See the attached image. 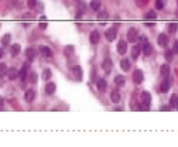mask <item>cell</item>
<instances>
[{
	"mask_svg": "<svg viewBox=\"0 0 178 147\" xmlns=\"http://www.w3.org/2000/svg\"><path fill=\"white\" fill-rule=\"evenodd\" d=\"M113 66V62H112V60L110 58H106L105 61H103V64H102V68L105 69V72L106 74H109L110 72V68Z\"/></svg>",
	"mask_w": 178,
	"mask_h": 147,
	"instance_id": "8992f818",
	"label": "cell"
},
{
	"mask_svg": "<svg viewBox=\"0 0 178 147\" xmlns=\"http://www.w3.org/2000/svg\"><path fill=\"white\" fill-rule=\"evenodd\" d=\"M26 57L28 58V61H34L35 57H37V51H35L34 48H27V51H26Z\"/></svg>",
	"mask_w": 178,
	"mask_h": 147,
	"instance_id": "9c48e42d",
	"label": "cell"
},
{
	"mask_svg": "<svg viewBox=\"0 0 178 147\" xmlns=\"http://www.w3.org/2000/svg\"><path fill=\"white\" fill-rule=\"evenodd\" d=\"M7 75H9L10 81H13V79H16L17 77H18V72H17L16 68H9L7 69Z\"/></svg>",
	"mask_w": 178,
	"mask_h": 147,
	"instance_id": "2e32d148",
	"label": "cell"
},
{
	"mask_svg": "<svg viewBox=\"0 0 178 147\" xmlns=\"http://www.w3.org/2000/svg\"><path fill=\"white\" fill-rule=\"evenodd\" d=\"M177 27H178L177 23H171V24H170V28H168V31H170L171 34H174L175 31H177Z\"/></svg>",
	"mask_w": 178,
	"mask_h": 147,
	"instance_id": "1f68e13d",
	"label": "cell"
},
{
	"mask_svg": "<svg viewBox=\"0 0 178 147\" xmlns=\"http://www.w3.org/2000/svg\"><path fill=\"white\" fill-rule=\"evenodd\" d=\"M171 109V106H162L161 108V110H170Z\"/></svg>",
	"mask_w": 178,
	"mask_h": 147,
	"instance_id": "b9f144b4",
	"label": "cell"
},
{
	"mask_svg": "<svg viewBox=\"0 0 178 147\" xmlns=\"http://www.w3.org/2000/svg\"><path fill=\"white\" fill-rule=\"evenodd\" d=\"M177 105H178V95H173L171 99H170V106L174 108V106H177Z\"/></svg>",
	"mask_w": 178,
	"mask_h": 147,
	"instance_id": "83f0119b",
	"label": "cell"
},
{
	"mask_svg": "<svg viewBox=\"0 0 178 147\" xmlns=\"http://www.w3.org/2000/svg\"><path fill=\"white\" fill-rule=\"evenodd\" d=\"M24 99L30 103V102H32L34 99H35V91H32V89H28L27 92H26V95H24Z\"/></svg>",
	"mask_w": 178,
	"mask_h": 147,
	"instance_id": "8fae6325",
	"label": "cell"
},
{
	"mask_svg": "<svg viewBox=\"0 0 178 147\" xmlns=\"http://www.w3.org/2000/svg\"><path fill=\"white\" fill-rule=\"evenodd\" d=\"M99 38H100V34L97 30H93L92 33H91V43L92 44H97L99 43Z\"/></svg>",
	"mask_w": 178,
	"mask_h": 147,
	"instance_id": "5bb4252c",
	"label": "cell"
},
{
	"mask_svg": "<svg viewBox=\"0 0 178 147\" xmlns=\"http://www.w3.org/2000/svg\"><path fill=\"white\" fill-rule=\"evenodd\" d=\"M137 40H139V45H140V47H143V45H146L147 43H148V40H147V37H144V35H141V37L139 35V38H137Z\"/></svg>",
	"mask_w": 178,
	"mask_h": 147,
	"instance_id": "f1b7e54d",
	"label": "cell"
},
{
	"mask_svg": "<svg viewBox=\"0 0 178 147\" xmlns=\"http://www.w3.org/2000/svg\"><path fill=\"white\" fill-rule=\"evenodd\" d=\"M7 74V65L6 64H0V77H4Z\"/></svg>",
	"mask_w": 178,
	"mask_h": 147,
	"instance_id": "4dcf8cb0",
	"label": "cell"
},
{
	"mask_svg": "<svg viewBox=\"0 0 178 147\" xmlns=\"http://www.w3.org/2000/svg\"><path fill=\"white\" fill-rule=\"evenodd\" d=\"M158 45H161V47L168 45V35L167 34H160L158 35Z\"/></svg>",
	"mask_w": 178,
	"mask_h": 147,
	"instance_id": "52a82bcc",
	"label": "cell"
},
{
	"mask_svg": "<svg viewBox=\"0 0 178 147\" xmlns=\"http://www.w3.org/2000/svg\"><path fill=\"white\" fill-rule=\"evenodd\" d=\"M35 4H37V0H28V6L30 7H34Z\"/></svg>",
	"mask_w": 178,
	"mask_h": 147,
	"instance_id": "74e56055",
	"label": "cell"
},
{
	"mask_svg": "<svg viewBox=\"0 0 178 147\" xmlns=\"http://www.w3.org/2000/svg\"><path fill=\"white\" fill-rule=\"evenodd\" d=\"M120 66H122L123 71H129L130 69V61L127 60V58H123V60L120 61Z\"/></svg>",
	"mask_w": 178,
	"mask_h": 147,
	"instance_id": "ffe728a7",
	"label": "cell"
},
{
	"mask_svg": "<svg viewBox=\"0 0 178 147\" xmlns=\"http://www.w3.org/2000/svg\"><path fill=\"white\" fill-rule=\"evenodd\" d=\"M117 37V30L116 28H109L108 31H106V38H108V41H113L114 38Z\"/></svg>",
	"mask_w": 178,
	"mask_h": 147,
	"instance_id": "5b68a950",
	"label": "cell"
},
{
	"mask_svg": "<svg viewBox=\"0 0 178 147\" xmlns=\"http://www.w3.org/2000/svg\"><path fill=\"white\" fill-rule=\"evenodd\" d=\"M3 106H4V99H3L1 96H0V110L3 109Z\"/></svg>",
	"mask_w": 178,
	"mask_h": 147,
	"instance_id": "ab89813d",
	"label": "cell"
},
{
	"mask_svg": "<svg viewBox=\"0 0 178 147\" xmlns=\"http://www.w3.org/2000/svg\"><path fill=\"white\" fill-rule=\"evenodd\" d=\"M156 18H157V13L154 10H150L146 14V20H156Z\"/></svg>",
	"mask_w": 178,
	"mask_h": 147,
	"instance_id": "484cf974",
	"label": "cell"
},
{
	"mask_svg": "<svg viewBox=\"0 0 178 147\" xmlns=\"http://www.w3.org/2000/svg\"><path fill=\"white\" fill-rule=\"evenodd\" d=\"M91 9L95 10V12H97V10L100 9V0H92V3H91Z\"/></svg>",
	"mask_w": 178,
	"mask_h": 147,
	"instance_id": "cb8c5ba5",
	"label": "cell"
},
{
	"mask_svg": "<svg viewBox=\"0 0 178 147\" xmlns=\"http://www.w3.org/2000/svg\"><path fill=\"white\" fill-rule=\"evenodd\" d=\"M144 79V75H143V71H140V69H136L134 71V74H133V82L134 83H141Z\"/></svg>",
	"mask_w": 178,
	"mask_h": 147,
	"instance_id": "7a4b0ae2",
	"label": "cell"
},
{
	"mask_svg": "<svg viewBox=\"0 0 178 147\" xmlns=\"http://www.w3.org/2000/svg\"><path fill=\"white\" fill-rule=\"evenodd\" d=\"M140 51H141V47L137 44V45H134L133 49H131V58L133 60H137L139 58V55H140Z\"/></svg>",
	"mask_w": 178,
	"mask_h": 147,
	"instance_id": "9a60e30c",
	"label": "cell"
},
{
	"mask_svg": "<svg viewBox=\"0 0 178 147\" xmlns=\"http://www.w3.org/2000/svg\"><path fill=\"white\" fill-rule=\"evenodd\" d=\"M30 81H31L32 83H35V82L38 81V79H37V74H35V72H31V74H30Z\"/></svg>",
	"mask_w": 178,
	"mask_h": 147,
	"instance_id": "8d00e7d4",
	"label": "cell"
},
{
	"mask_svg": "<svg viewBox=\"0 0 178 147\" xmlns=\"http://www.w3.org/2000/svg\"><path fill=\"white\" fill-rule=\"evenodd\" d=\"M177 109H178V105H177Z\"/></svg>",
	"mask_w": 178,
	"mask_h": 147,
	"instance_id": "ee69618b",
	"label": "cell"
},
{
	"mask_svg": "<svg viewBox=\"0 0 178 147\" xmlns=\"http://www.w3.org/2000/svg\"><path fill=\"white\" fill-rule=\"evenodd\" d=\"M26 75H27V69L21 68V71L18 72V78H20V79H26Z\"/></svg>",
	"mask_w": 178,
	"mask_h": 147,
	"instance_id": "836d02e7",
	"label": "cell"
},
{
	"mask_svg": "<svg viewBox=\"0 0 178 147\" xmlns=\"http://www.w3.org/2000/svg\"><path fill=\"white\" fill-rule=\"evenodd\" d=\"M110 100H112L113 103H119V102H120V92H119L117 89H113V91H112V93H110Z\"/></svg>",
	"mask_w": 178,
	"mask_h": 147,
	"instance_id": "ba28073f",
	"label": "cell"
},
{
	"mask_svg": "<svg viewBox=\"0 0 178 147\" xmlns=\"http://www.w3.org/2000/svg\"><path fill=\"white\" fill-rule=\"evenodd\" d=\"M10 52H12L13 57H17L18 52H20V45H18V44H13V45L10 47Z\"/></svg>",
	"mask_w": 178,
	"mask_h": 147,
	"instance_id": "44dd1931",
	"label": "cell"
},
{
	"mask_svg": "<svg viewBox=\"0 0 178 147\" xmlns=\"http://www.w3.org/2000/svg\"><path fill=\"white\" fill-rule=\"evenodd\" d=\"M96 86H97V91L99 92H106V89H108V83H106V81L103 79V78H99L96 82Z\"/></svg>",
	"mask_w": 178,
	"mask_h": 147,
	"instance_id": "277c9868",
	"label": "cell"
},
{
	"mask_svg": "<svg viewBox=\"0 0 178 147\" xmlns=\"http://www.w3.org/2000/svg\"><path fill=\"white\" fill-rule=\"evenodd\" d=\"M168 89H170V81H168V78H165V79L162 81L161 86H160V91H161L162 93H167Z\"/></svg>",
	"mask_w": 178,
	"mask_h": 147,
	"instance_id": "e0dca14e",
	"label": "cell"
},
{
	"mask_svg": "<svg viewBox=\"0 0 178 147\" xmlns=\"http://www.w3.org/2000/svg\"><path fill=\"white\" fill-rule=\"evenodd\" d=\"M40 28H47V23H45V21L40 23Z\"/></svg>",
	"mask_w": 178,
	"mask_h": 147,
	"instance_id": "60d3db41",
	"label": "cell"
},
{
	"mask_svg": "<svg viewBox=\"0 0 178 147\" xmlns=\"http://www.w3.org/2000/svg\"><path fill=\"white\" fill-rule=\"evenodd\" d=\"M177 3H178V0H177Z\"/></svg>",
	"mask_w": 178,
	"mask_h": 147,
	"instance_id": "f6af8a7d",
	"label": "cell"
},
{
	"mask_svg": "<svg viewBox=\"0 0 178 147\" xmlns=\"http://www.w3.org/2000/svg\"><path fill=\"white\" fill-rule=\"evenodd\" d=\"M40 51H41V54H43L45 58H51V57H52V51H51L48 47H45V45H41V47H40Z\"/></svg>",
	"mask_w": 178,
	"mask_h": 147,
	"instance_id": "7c38bea8",
	"label": "cell"
},
{
	"mask_svg": "<svg viewBox=\"0 0 178 147\" xmlns=\"http://www.w3.org/2000/svg\"><path fill=\"white\" fill-rule=\"evenodd\" d=\"M1 57H3V49L0 48V58H1Z\"/></svg>",
	"mask_w": 178,
	"mask_h": 147,
	"instance_id": "7bdbcfd3",
	"label": "cell"
},
{
	"mask_svg": "<svg viewBox=\"0 0 178 147\" xmlns=\"http://www.w3.org/2000/svg\"><path fill=\"white\" fill-rule=\"evenodd\" d=\"M97 18H99V20H106V18H108V13H106V12H100V13L97 14Z\"/></svg>",
	"mask_w": 178,
	"mask_h": 147,
	"instance_id": "d590c367",
	"label": "cell"
},
{
	"mask_svg": "<svg viewBox=\"0 0 178 147\" xmlns=\"http://www.w3.org/2000/svg\"><path fill=\"white\" fill-rule=\"evenodd\" d=\"M173 54H174V51H171V49L165 51V60H167V61H171V60H173Z\"/></svg>",
	"mask_w": 178,
	"mask_h": 147,
	"instance_id": "d6a6232c",
	"label": "cell"
},
{
	"mask_svg": "<svg viewBox=\"0 0 178 147\" xmlns=\"http://www.w3.org/2000/svg\"><path fill=\"white\" fill-rule=\"evenodd\" d=\"M43 79H45V81L51 79V71H49L48 68H47V69H44V72H43Z\"/></svg>",
	"mask_w": 178,
	"mask_h": 147,
	"instance_id": "f546056e",
	"label": "cell"
},
{
	"mask_svg": "<svg viewBox=\"0 0 178 147\" xmlns=\"http://www.w3.org/2000/svg\"><path fill=\"white\" fill-rule=\"evenodd\" d=\"M64 52H65V55H66L68 58H71V57L74 55V47H72V45H68V47L65 48Z\"/></svg>",
	"mask_w": 178,
	"mask_h": 147,
	"instance_id": "4316f807",
	"label": "cell"
},
{
	"mask_svg": "<svg viewBox=\"0 0 178 147\" xmlns=\"http://www.w3.org/2000/svg\"><path fill=\"white\" fill-rule=\"evenodd\" d=\"M137 38H139V31H137V28H129V31H127V41L130 43H134V41H137Z\"/></svg>",
	"mask_w": 178,
	"mask_h": 147,
	"instance_id": "6da1fadb",
	"label": "cell"
},
{
	"mask_svg": "<svg viewBox=\"0 0 178 147\" xmlns=\"http://www.w3.org/2000/svg\"><path fill=\"white\" fill-rule=\"evenodd\" d=\"M72 72H74V75H75V78L78 79V81H81L82 79V69L79 65H75L72 68Z\"/></svg>",
	"mask_w": 178,
	"mask_h": 147,
	"instance_id": "4fadbf2b",
	"label": "cell"
},
{
	"mask_svg": "<svg viewBox=\"0 0 178 147\" xmlns=\"http://www.w3.org/2000/svg\"><path fill=\"white\" fill-rule=\"evenodd\" d=\"M141 102L146 103V105H150V103H151V96H150L148 92H143V93H141Z\"/></svg>",
	"mask_w": 178,
	"mask_h": 147,
	"instance_id": "d6986e66",
	"label": "cell"
},
{
	"mask_svg": "<svg viewBox=\"0 0 178 147\" xmlns=\"http://www.w3.org/2000/svg\"><path fill=\"white\" fill-rule=\"evenodd\" d=\"M10 40H12V35H10V34H6V35L1 38V44H3L4 47H7V45L10 44Z\"/></svg>",
	"mask_w": 178,
	"mask_h": 147,
	"instance_id": "d4e9b609",
	"label": "cell"
},
{
	"mask_svg": "<svg viewBox=\"0 0 178 147\" xmlns=\"http://www.w3.org/2000/svg\"><path fill=\"white\" fill-rule=\"evenodd\" d=\"M141 48H143V54H144V57L151 55V52H153V45H151V44H148V43H147L146 45H143Z\"/></svg>",
	"mask_w": 178,
	"mask_h": 147,
	"instance_id": "ac0fdd59",
	"label": "cell"
},
{
	"mask_svg": "<svg viewBox=\"0 0 178 147\" xmlns=\"http://www.w3.org/2000/svg\"><path fill=\"white\" fill-rule=\"evenodd\" d=\"M55 91H57V85H55L54 82H48V83L45 85V92H47L48 95H52Z\"/></svg>",
	"mask_w": 178,
	"mask_h": 147,
	"instance_id": "30bf717a",
	"label": "cell"
},
{
	"mask_svg": "<svg viewBox=\"0 0 178 147\" xmlns=\"http://www.w3.org/2000/svg\"><path fill=\"white\" fill-rule=\"evenodd\" d=\"M126 51H127V41L120 40V41L117 43V52H119L120 55H125Z\"/></svg>",
	"mask_w": 178,
	"mask_h": 147,
	"instance_id": "3957f363",
	"label": "cell"
},
{
	"mask_svg": "<svg viewBox=\"0 0 178 147\" xmlns=\"http://www.w3.org/2000/svg\"><path fill=\"white\" fill-rule=\"evenodd\" d=\"M156 7L158 10H161L162 7H164V0H156Z\"/></svg>",
	"mask_w": 178,
	"mask_h": 147,
	"instance_id": "e575fe53",
	"label": "cell"
},
{
	"mask_svg": "<svg viewBox=\"0 0 178 147\" xmlns=\"http://www.w3.org/2000/svg\"><path fill=\"white\" fill-rule=\"evenodd\" d=\"M160 72H161L162 77H168V74H170V66H168V64H164L161 66V69H160Z\"/></svg>",
	"mask_w": 178,
	"mask_h": 147,
	"instance_id": "603a6c76",
	"label": "cell"
},
{
	"mask_svg": "<svg viewBox=\"0 0 178 147\" xmlns=\"http://www.w3.org/2000/svg\"><path fill=\"white\" fill-rule=\"evenodd\" d=\"M125 77H122V75H117L116 78H114V83L117 85V86H123L125 85Z\"/></svg>",
	"mask_w": 178,
	"mask_h": 147,
	"instance_id": "7402d4cb",
	"label": "cell"
},
{
	"mask_svg": "<svg viewBox=\"0 0 178 147\" xmlns=\"http://www.w3.org/2000/svg\"><path fill=\"white\" fill-rule=\"evenodd\" d=\"M173 51H174L175 54H178V41H175V43H174V48H173Z\"/></svg>",
	"mask_w": 178,
	"mask_h": 147,
	"instance_id": "f35d334b",
	"label": "cell"
}]
</instances>
